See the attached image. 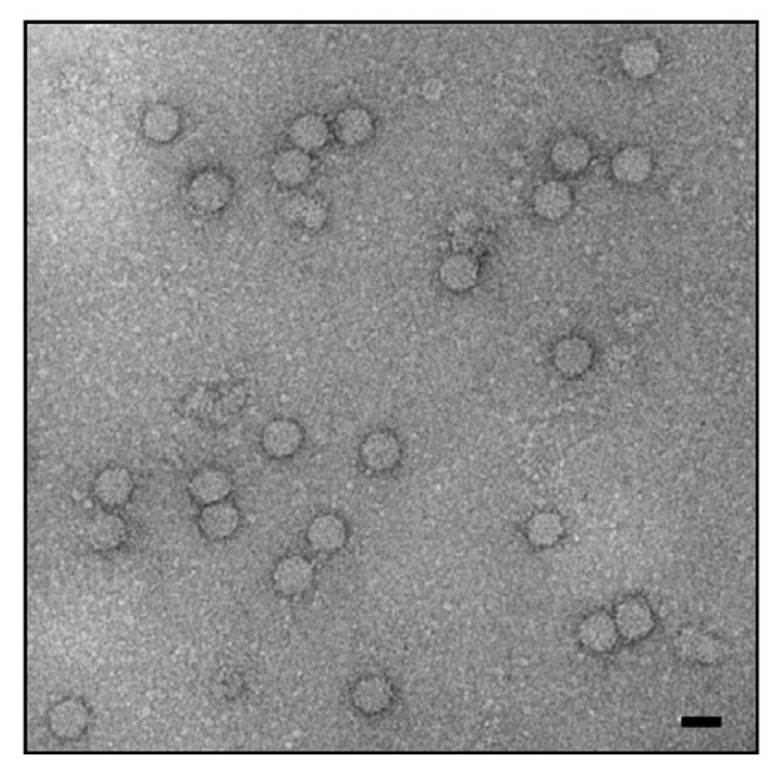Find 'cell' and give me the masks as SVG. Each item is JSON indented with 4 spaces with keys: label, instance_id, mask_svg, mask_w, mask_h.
I'll return each instance as SVG.
<instances>
[{
    "label": "cell",
    "instance_id": "7a4b0ae2",
    "mask_svg": "<svg viewBox=\"0 0 775 777\" xmlns=\"http://www.w3.org/2000/svg\"><path fill=\"white\" fill-rule=\"evenodd\" d=\"M305 433L296 421L275 419L269 421L261 434V446L266 455L276 460L293 457L303 446Z\"/></svg>",
    "mask_w": 775,
    "mask_h": 777
},
{
    "label": "cell",
    "instance_id": "9c48e42d",
    "mask_svg": "<svg viewBox=\"0 0 775 777\" xmlns=\"http://www.w3.org/2000/svg\"><path fill=\"white\" fill-rule=\"evenodd\" d=\"M232 492V479L227 472L218 468H201L191 477L189 494L201 505L225 501Z\"/></svg>",
    "mask_w": 775,
    "mask_h": 777
},
{
    "label": "cell",
    "instance_id": "ffe728a7",
    "mask_svg": "<svg viewBox=\"0 0 775 777\" xmlns=\"http://www.w3.org/2000/svg\"><path fill=\"white\" fill-rule=\"evenodd\" d=\"M179 118L169 106H156L150 109L145 118V132L157 142H166L176 135Z\"/></svg>",
    "mask_w": 775,
    "mask_h": 777
},
{
    "label": "cell",
    "instance_id": "ba28073f",
    "mask_svg": "<svg viewBox=\"0 0 775 777\" xmlns=\"http://www.w3.org/2000/svg\"><path fill=\"white\" fill-rule=\"evenodd\" d=\"M306 540L314 551L333 553V551L340 550L346 543V523L333 513H324L310 523Z\"/></svg>",
    "mask_w": 775,
    "mask_h": 777
},
{
    "label": "cell",
    "instance_id": "ac0fdd59",
    "mask_svg": "<svg viewBox=\"0 0 775 777\" xmlns=\"http://www.w3.org/2000/svg\"><path fill=\"white\" fill-rule=\"evenodd\" d=\"M290 139L303 150L320 149L329 139V128L322 118L316 115H306L297 119L290 126Z\"/></svg>",
    "mask_w": 775,
    "mask_h": 777
},
{
    "label": "cell",
    "instance_id": "7402d4cb",
    "mask_svg": "<svg viewBox=\"0 0 775 777\" xmlns=\"http://www.w3.org/2000/svg\"><path fill=\"white\" fill-rule=\"evenodd\" d=\"M443 92H445V85L436 78L426 81L422 88L423 97L429 101H437V99L442 98Z\"/></svg>",
    "mask_w": 775,
    "mask_h": 777
},
{
    "label": "cell",
    "instance_id": "30bf717a",
    "mask_svg": "<svg viewBox=\"0 0 775 777\" xmlns=\"http://www.w3.org/2000/svg\"><path fill=\"white\" fill-rule=\"evenodd\" d=\"M621 67L630 77H650L660 67L661 53L657 44L651 40L641 39L627 43L620 53Z\"/></svg>",
    "mask_w": 775,
    "mask_h": 777
},
{
    "label": "cell",
    "instance_id": "44dd1931",
    "mask_svg": "<svg viewBox=\"0 0 775 777\" xmlns=\"http://www.w3.org/2000/svg\"><path fill=\"white\" fill-rule=\"evenodd\" d=\"M559 535L558 520L549 515H539L528 526V537L535 544H549Z\"/></svg>",
    "mask_w": 775,
    "mask_h": 777
},
{
    "label": "cell",
    "instance_id": "9a60e30c",
    "mask_svg": "<svg viewBox=\"0 0 775 777\" xmlns=\"http://www.w3.org/2000/svg\"><path fill=\"white\" fill-rule=\"evenodd\" d=\"M353 701L364 714H380L387 710L392 701V688L380 677L365 679L355 686Z\"/></svg>",
    "mask_w": 775,
    "mask_h": 777
},
{
    "label": "cell",
    "instance_id": "4fadbf2b",
    "mask_svg": "<svg viewBox=\"0 0 775 777\" xmlns=\"http://www.w3.org/2000/svg\"><path fill=\"white\" fill-rule=\"evenodd\" d=\"M551 159L553 166L562 173H580L589 166L592 147L580 136H566L552 147Z\"/></svg>",
    "mask_w": 775,
    "mask_h": 777
},
{
    "label": "cell",
    "instance_id": "8fae6325",
    "mask_svg": "<svg viewBox=\"0 0 775 777\" xmlns=\"http://www.w3.org/2000/svg\"><path fill=\"white\" fill-rule=\"evenodd\" d=\"M611 171L621 183H643L652 171L651 154L640 146L626 147L611 160Z\"/></svg>",
    "mask_w": 775,
    "mask_h": 777
},
{
    "label": "cell",
    "instance_id": "7c38bea8",
    "mask_svg": "<svg viewBox=\"0 0 775 777\" xmlns=\"http://www.w3.org/2000/svg\"><path fill=\"white\" fill-rule=\"evenodd\" d=\"M572 191L558 180L546 181L536 188L534 210L539 217L556 221L568 214L572 207Z\"/></svg>",
    "mask_w": 775,
    "mask_h": 777
},
{
    "label": "cell",
    "instance_id": "5b68a950",
    "mask_svg": "<svg viewBox=\"0 0 775 777\" xmlns=\"http://www.w3.org/2000/svg\"><path fill=\"white\" fill-rule=\"evenodd\" d=\"M135 481L131 472L124 467H109L102 470L94 481V495L107 508H121L131 501Z\"/></svg>",
    "mask_w": 775,
    "mask_h": 777
},
{
    "label": "cell",
    "instance_id": "2e32d148",
    "mask_svg": "<svg viewBox=\"0 0 775 777\" xmlns=\"http://www.w3.org/2000/svg\"><path fill=\"white\" fill-rule=\"evenodd\" d=\"M336 132L346 145H360L371 138L374 121L365 109L348 108L337 116Z\"/></svg>",
    "mask_w": 775,
    "mask_h": 777
},
{
    "label": "cell",
    "instance_id": "6da1fadb",
    "mask_svg": "<svg viewBox=\"0 0 775 777\" xmlns=\"http://www.w3.org/2000/svg\"><path fill=\"white\" fill-rule=\"evenodd\" d=\"M90 710L78 698H66L51 708L47 724L51 734L63 741H75L83 737L90 725Z\"/></svg>",
    "mask_w": 775,
    "mask_h": 777
},
{
    "label": "cell",
    "instance_id": "52a82bcc",
    "mask_svg": "<svg viewBox=\"0 0 775 777\" xmlns=\"http://www.w3.org/2000/svg\"><path fill=\"white\" fill-rule=\"evenodd\" d=\"M128 535L125 520L115 513L101 512L88 522L85 539L92 549L111 551L121 546Z\"/></svg>",
    "mask_w": 775,
    "mask_h": 777
},
{
    "label": "cell",
    "instance_id": "d6986e66",
    "mask_svg": "<svg viewBox=\"0 0 775 777\" xmlns=\"http://www.w3.org/2000/svg\"><path fill=\"white\" fill-rule=\"evenodd\" d=\"M191 195L204 210H218L230 197V183L224 177L206 174L194 181Z\"/></svg>",
    "mask_w": 775,
    "mask_h": 777
},
{
    "label": "cell",
    "instance_id": "277c9868",
    "mask_svg": "<svg viewBox=\"0 0 775 777\" xmlns=\"http://www.w3.org/2000/svg\"><path fill=\"white\" fill-rule=\"evenodd\" d=\"M273 587L286 597H296L312 587L314 567L303 556L285 557L273 571Z\"/></svg>",
    "mask_w": 775,
    "mask_h": 777
},
{
    "label": "cell",
    "instance_id": "3957f363",
    "mask_svg": "<svg viewBox=\"0 0 775 777\" xmlns=\"http://www.w3.org/2000/svg\"><path fill=\"white\" fill-rule=\"evenodd\" d=\"M361 461L368 470L385 472L394 470L401 461L402 447L399 438L387 430L372 431L360 447Z\"/></svg>",
    "mask_w": 775,
    "mask_h": 777
},
{
    "label": "cell",
    "instance_id": "e0dca14e",
    "mask_svg": "<svg viewBox=\"0 0 775 777\" xmlns=\"http://www.w3.org/2000/svg\"><path fill=\"white\" fill-rule=\"evenodd\" d=\"M312 159L300 150H288L276 156L272 164V174L285 186H297L310 176Z\"/></svg>",
    "mask_w": 775,
    "mask_h": 777
},
{
    "label": "cell",
    "instance_id": "8992f818",
    "mask_svg": "<svg viewBox=\"0 0 775 777\" xmlns=\"http://www.w3.org/2000/svg\"><path fill=\"white\" fill-rule=\"evenodd\" d=\"M240 522V510L225 501L204 506L198 516V527L211 542H221L234 535L240 527Z\"/></svg>",
    "mask_w": 775,
    "mask_h": 777
},
{
    "label": "cell",
    "instance_id": "5bb4252c",
    "mask_svg": "<svg viewBox=\"0 0 775 777\" xmlns=\"http://www.w3.org/2000/svg\"><path fill=\"white\" fill-rule=\"evenodd\" d=\"M477 277V263L467 255L449 256L439 269L440 282L452 292H466L476 284Z\"/></svg>",
    "mask_w": 775,
    "mask_h": 777
}]
</instances>
